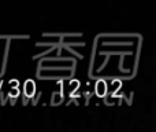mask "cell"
<instances>
[{"instance_id":"obj_1","label":"cell","mask_w":156,"mask_h":132,"mask_svg":"<svg viewBox=\"0 0 156 132\" xmlns=\"http://www.w3.org/2000/svg\"><path fill=\"white\" fill-rule=\"evenodd\" d=\"M34 92H36L34 83H33L32 80H27L26 83H25V95H26V96H29V98H32L33 95H34Z\"/></svg>"},{"instance_id":"obj_2","label":"cell","mask_w":156,"mask_h":132,"mask_svg":"<svg viewBox=\"0 0 156 132\" xmlns=\"http://www.w3.org/2000/svg\"><path fill=\"white\" fill-rule=\"evenodd\" d=\"M105 92H107V85H105V81H103V80L97 81V84H96V94L99 95V96H104Z\"/></svg>"},{"instance_id":"obj_3","label":"cell","mask_w":156,"mask_h":132,"mask_svg":"<svg viewBox=\"0 0 156 132\" xmlns=\"http://www.w3.org/2000/svg\"><path fill=\"white\" fill-rule=\"evenodd\" d=\"M10 95H11V96H16V95H18V89H16V88H11Z\"/></svg>"},{"instance_id":"obj_4","label":"cell","mask_w":156,"mask_h":132,"mask_svg":"<svg viewBox=\"0 0 156 132\" xmlns=\"http://www.w3.org/2000/svg\"><path fill=\"white\" fill-rule=\"evenodd\" d=\"M10 85H11V87H14V85L16 87V85H18V81H14V80H12V81H10Z\"/></svg>"}]
</instances>
